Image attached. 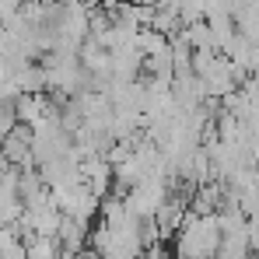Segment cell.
I'll list each match as a JSON object with an SVG mask.
<instances>
[{
	"label": "cell",
	"mask_w": 259,
	"mask_h": 259,
	"mask_svg": "<svg viewBox=\"0 0 259 259\" xmlns=\"http://www.w3.org/2000/svg\"><path fill=\"white\" fill-rule=\"evenodd\" d=\"M182 35H186V42L193 46V53H221V49H217L214 32H210V25H207V21L186 25V28H182Z\"/></svg>",
	"instance_id": "obj_3"
},
{
	"label": "cell",
	"mask_w": 259,
	"mask_h": 259,
	"mask_svg": "<svg viewBox=\"0 0 259 259\" xmlns=\"http://www.w3.org/2000/svg\"><path fill=\"white\" fill-rule=\"evenodd\" d=\"M186 0H154V7H172V11H179Z\"/></svg>",
	"instance_id": "obj_6"
},
{
	"label": "cell",
	"mask_w": 259,
	"mask_h": 259,
	"mask_svg": "<svg viewBox=\"0 0 259 259\" xmlns=\"http://www.w3.org/2000/svg\"><path fill=\"white\" fill-rule=\"evenodd\" d=\"M7 49V28H4V21H0V53Z\"/></svg>",
	"instance_id": "obj_7"
},
{
	"label": "cell",
	"mask_w": 259,
	"mask_h": 259,
	"mask_svg": "<svg viewBox=\"0 0 259 259\" xmlns=\"http://www.w3.org/2000/svg\"><path fill=\"white\" fill-rule=\"evenodd\" d=\"M21 4H25V0H0V21H11V18L21 11Z\"/></svg>",
	"instance_id": "obj_5"
},
{
	"label": "cell",
	"mask_w": 259,
	"mask_h": 259,
	"mask_svg": "<svg viewBox=\"0 0 259 259\" xmlns=\"http://www.w3.org/2000/svg\"><path fill=\"white\" fill-rule=\"evenodd\" d=\"M221 252V221L217 214H186L179 231V259H217Z\"/></svg>",
	"instance_id": "obj_1"
},
{
	"label": "cell",
	"mask_w": 259,
	"mask_h": 259,
	"mask_svg": "<svg viewBox=\"0 0 259 259\" xmlns=\"http://www.w3.org/2000/svg\"><path fill=\"white\" fill-rule=\"evenodd\" d=\"M21 119H18V98H7V95H0V140L11 133V130L18 126Z\"/></svg>",
	"instance_id": "obj_4"
},
{
	"label": "cell",
	"mask_w": 259,
	"mask_h": 259,
	"mask_svg": "<svg viewBox=\"0 0 259 259\" xmlns=\"http://www.w3.org/2000/svg\"><path fill=\"white\" fill-rule=\"evenodd\" d=\"M0 158L11 161V165H18V168H32L35 165V158H32V126L18 123V126L11 130L0 140Z\"/></svg>",
	"instance_id": "obj_2"
}]
</instances>
